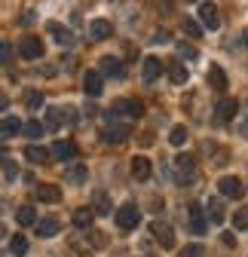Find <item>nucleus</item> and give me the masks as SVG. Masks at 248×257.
Returning <instances> with one entry per match:
<instances>
[{
    "instance_id": "11",
    "label": "nucleus",
    "mask_w": 248,
    "mask_h": 257,
    "mask_svg": "<svg viewBox=\"0 0 248 257\" xmlns=\"http://www.w3.org/2000/svg\"><path fill=\"white\" fill-rule=\"evenodd\" d=\"M98 71H101V77H113V80H119L122 74H126V68H122L119 58H113V55H104L98 61Z\"/></svg>"
},
{
    "instance_id": "42",
    "label": "nucleus",
    "mask_w": 248,
    "mask_h": 257,
    "mask_svg": "<svg viewBox=\"0 0 248 257\" xmlns=\"http://www.w3.org/2000/svg\"><path fill=\"white\" fill-rule=\"evenodd\" d=\"M10 107V101H7V95H0V110H7Z\"/></svg>"
},
{
    "instance_id": "47",
    "label": "nucleus",
    "mask_w": 248,
    "mask_h": 257,
    "mask_svg": "<svg viewBox=\"0 0 248 257\" xmlns=\"http://www.w3.org/2000/svg\"><path fill=\"white\" fill-rule=\"evenodd\" d=\"M0 257H4V254H0Z\"/></svg>"
},
{
    "instance_id": "45",
    "label": "nucleus",
    "mask_w": 248,
    "mask_h": 257,
    "mask_svg": "<svg viewBox=\"0 0 248 257\" xmlns=\"http://www.w3.org/2000/svg\"><path fill=\"white\" fill-rule=\"evenodd\" d=\"M4 233H7V230H4V223H0V239H4Z\"/></svg>"
},
{
    "instance_id": "32",
    "label": "nucleus",
    "mask_w": 248,
    "mask_h": 257,
    "mask_svg": "<svg viewBox=\"0 0 248 257\" xmlns=\"http://www.w3.org/2000/svg\"><path fill=\"white\" fill-rule=\"evenodd\" d=\"M169 141H172L175 147H181L184 141H187V128H184V125H175V128H172V135H169Z\"/></svg>"
},
{
    "instance_id": "19",
    "label": "nucleus",
    "mask_w": 248,
    "mask_h": 257,
    "mask_svg": "<svg viewBox=\"0 0 248 257\" xmlns=\"http://www.w3.org/2000/svg\"><path fill=\"white\" fill-rule=\"evenodd\" d=\"M166 74H169V80L175 83V86H184V83H187V68H184V64L181 61H169V68H166Z\"/></svg>"
},
{
    "instance_id": "23",
    "label": "nucleus",
    "mask_w": 248,
    "mask_h": 257,
    "mask_svg": "<svg viewBox=\"0 0 248 257\" xmlns=\"http://www.w3.org/2000/svg\"><path fill=\"white\" fill-rule=\"evenodd\" d=\"M208 86H211V89H218V92L227 89V74L218 68V64H211V68H208Z\"/></svg>"
},
{
    "instance_id": "10",
    "label": "nucleus",
    "mask_w": 248,
    "mask_h": 257,
    "mask_svg": "<svg viewBox=\"0 0 248 257\" xmlns=\"http://www.w3.org/2000/svg\"><path fill=\"white\" fill-rule=\"evenodd\" d=\"M19 52H22V58H28V61H37V58L43 55V43H40V37H22Z\"/></svg>"
},
{
    "instance_id": "6",
    "label": "nucleus",
    "mask_w": 248,
    "mask_h": 257,
    "mask_svg": "<svg viewBox=\"0 0 248 257\" xmlns=\"http://www.w3.org/2000/svg\"><path fill=\"white\" fill-rule=\"evenodd\" d=\"M101 89H104V77H101V71H86V77H83V92L89 95V98H98Z\"/></svg>"
},
{
    "instance_id": "25",
    "label": "nucleus",
    "mask_w": 248,
    "mask_h": 257,
    "mask_svg": "<svg viewBox=\"0 0 248 257\" xmlns=\"http://www.w3.org/2000/svg\"><path fill=\"white\" fill-rule=\"evenodd\" d=\"M16 220L22 223V227H31V223H37V208H34V205H19Z\"/></svg>"
},
{
    "instance_id": "39",
    "label": "nucleus",
    "mask_w": 248,
    "mask_h": 257,
    "mask_svg": "<svg viewBox=\"0 0 248 257\" xmlns=\"http://www.w3.org/2000/svg\"><path fill=\"white\" fill-rule=\"evenodd\" d=\"M10 55H13V46L7 40H0V61H10Z\"/></svg>"
},
{
    "instance_id": "15",
    "label": "nucleus",
    "mask_w": 248,
    "mask_h": 257,
    "mask_svg": "<svg viewBox=\"0 0 248 257\" xmlns=\"http://www.w3.org/2000/svg\"><path fill=\"white\" fill-rule=\"evenodd\" d=\"M46 31H49V34L55 37V43H58V46H74V34H71V31H68L65 25L49 22V25H46Z\"/></svg>"
},
{
    "instance_id": "34",
    "label": "nucleus",
    "mask_w": 248,
    "mask_h": 257,
    "mask_svg": "<svg viewBox=\"0 0 248 257\" xmlns=\"http://www.w3.org/2000/svg\"><path fill=\"white\" fill-rule=\"evenodd\" d=\"M25 104H28L31 110L43 107V95H40V92H28V95H25Z\"/></svg>"
},
{
    "instance_id": "4",
    "label": "nucleus",
    "mask_w": 248,
    "mask_h": 257,
    "mask_svg": "<svg viewBox=\"0 0 248 257\" xmlns=\"http://www.w3.org/2000/svg\"><path fill=\"white\" fill-rule=\"evenodd\" d=\"M113 113H122V116H129V119H138L144 113V104L138 98H119V101H113Z\"/></svg>"
},
{
    "instance_id": "27",
    "label": "nucleus",
    "mask_w": 248,
    "mask_h": 257,
    "mask_svg": "<svg viewBox=\"0 0 248 257\" xmlns=\"http://www.w3.org/2000/svg\"><path fill=\"white\" fill-rule=\"evenodd\" d=\"M55 233H58V220H55V217H43V220H37V236L52 239Z\"/></svg>"
},
{
    "instance_id": "36",
    "label": "nucleus",
    "mask_w": 248,
    "mask_h": 257,
    "mask_svg": "<svg viewBox=\"0 0 248 257\" xmlns=\"http://www.w3.org/2000/svg\"><path fill=\"white\" fill-rule=\"evenodd\" d=\"M4 178L7 181H16L19 178V166L13 163V159H4Z\"/></svg>"
},
{
    "instance_id": "16",
    "label": "nucleus",
    "mask_w": 248,
    "mask_h": 257,
    "mask_svg": "<svg viewBox=\"0 0 248 257\" xmlns=\"http://www.w3.org/2000/svg\"><path fill=\"white\" fill-rule=\"evenodd\" d=\"M19 132H25V125H22L19 116H4V119H0V138H13Z\"/></svg>"
},
{
    "instance_id": "31",
    "label": "nucleus",
    "mask_w": 248,
    "mask_h": 257,
    "mask_svg": "<svg viewBox=\"0 0 248 257\" xmlns=\"http://www.w3.org/2000/svg\"><path fill=\"white\" fill-rule=\"evenodd\" d=\"M10 251H13V254H16V257H22V254H25V251H28V239H25V236H19V233H16V236H13V242H10Z\"/></svg>"
},
{
    "instance_id": "7",
    "label": "nucleus",
    "mask_w": 248,
    "mask_h": 257,
    "mask_svg": "<svg viewBox=\"0 0 248 257\" xmlns=\"http://www.w3.org/2000/svg\"><path fill=\"white\" fill-rule=\"evenodd\" d=\"M150 233H153V239H157L163 248H175V230L169 227V223L153 220V223H150Z\"/></svg>"
},
{
    "instance_id": "21",
    "label": "nucleus",
    "mask_w": 248,
    "mask_h": 257,
    "mask_svg": "<svg viewBox=\"0 0 248 257\" xmlns=\"http://www.w3.org/2000/svg\"><path fill=\"white\" fill-rule=\"evenodd\" d=\"M37 199L40 202H61V190L55 184H37Z\"/></svg>"
},
{
    "instance_id": "3",
    "label": "nucleus",
    "mask_w": 248,
    "mask_h": 257,
    "mask_svg": "<svg viewBox=\"0 0 248 257\" xmlns=\"http://www.w3.org/2000/svg\"><path fill=\"white\" fill-rule=\"evenodd\" d=\"M175 172H178L181 184H190V181H193V175H196V163H193V156H187V153L175 156Z\"/></svg>"
},
{
    "instance_id": "40",
    "label": "nucleus",
    "mask_w": 248,
    "mask_h": 257,
    "mask_svg": "<svg viewBox=\"0 0 248 257\" xmlns=\"http://www.w3.org/2000/svg\"><path fill=\"white\" fill-rule=\"evenodd\" d=\"M150 40H153V43H169L172 37H169V31H163V28H160V31H157V34H153V37H150Z\"/></svg>"
},
{
    "instance_id": "18",
    "label": "nucleus",
    "mask_w": 248,
    "mask_h": 257,
    "mask_svg": "<svg viewBox=\"0 0 248 257\" xmlns=\"http://www.w3.org/2000/svg\"><path fill=\"white\" fill-rule=\"evenodd\" d=\"M86 178H89V172H86L83 163H71V166L65 169V181H68V184H86Z\"/></svg>"
},
{
    "instance_id": "43",
    "label": "nucleus",
    "mask_w": 248,
    "mask_h": 257,
    "mask_svg": "<svg viewBox=\"0 0 248 257\" xmlns=\"http://www.w3.org/2000/svg\"><path fill=\"white\" fill-rule=\"evenodd\" d=\"M0 163H4V141H0Z\"/></svg>"
},
{
    "instance_id": "38",
    "label": "nucleus",
    "mask_w": 248,
    "mask_h": 257,
    "mask_svg": "<svg viewBox=\"0 0 248 257\" xmlns=\"http://www.w3.org/2000/svg\"><path fill=\"white\" fill-rule=\"evenodd\" d=\"M178 55H181V58H196V49H193L190 43H178Z\"/></svg>"
},
{
    "instance_id": "26",
    "label": "nucleus",
    "mask_w": 248,
    "mask_h": 257,
    "mask_svg": "<svg viewBox=\"0 0 248 257\" xmlns=\"http://www.w3.org/2000/svg\"><path fill=\"white\" fill-rule=\"evenodd\" d=\"M205 214H208L211 223H224V202H221V199H208Z\"/></svg>"
},
{
    "instance_id": "2",
    "label": "nucleus",
    "mask_w": 248,
    "mask_h": 257,
    "mask_svg": "<svg viewBox=\"0 0 248 257\" xmlns=\"http://www.w3.org/2000/svg\"><path fill=\"white\" fill-rule=\"evenodd\" d=\"M138 223H141V211H138V205L126 202V205H119V208H116V227H119V230H135Z\"/></svg>"
},
{
    "instance_id": "9",
    "label": "nucleus",
    "mask_w": 248,
    "mask_h": 257,
    "mask_svg": "<svg viewBox=\"0 0 248 257\" xmlns=\"http://www.w3.org/2000/svg\"><path fill=\"white\" fill-rule=\"evenodd\" d=\"M163 71H166L163 58H153V55H147V58H144V71H141L144 83H157V80L163 77Z\"/></svg>"
},
{
    "instance_id": "14",
    "label": "nucleus",
    "mask_w": 248,
    "mask_h": 257,
    "mask_svg": "<svg viewBox=\"0 0 248 257\" xmlns=\"http://www.w3.org/2000/svg\"><path fill=\"white\" fill-rule=\"evenodd\" d=\"M25 159H28V163H34V166H46L49 159H52V150L37 147V144H28L25 147Z\"/></svg>"
},
{
    "instance_id": "37",
    "label": "nucleus",
    "mask_w": 248,
    "mask_h": 257,
    "mask_svg": "<svg viewBox=\"0 0 248 257\" xmlns=\"http://www.w3.org/2000/svg\"><path fill=\"white\" fill-rule=\"evenodd\" d=\"M202 254H205V248H202V245H187V248L181 251V257H202Z\"/></svg>"
},
{
    "instance_id": "1",
    "label": "nucleus",
    "mask_w": 248,
    "mask_h": 257,
    "mask_svg": "<svg viewBox=\"0 0 248 257\" xmlns=\"http://www.w3.org/2000/svg\"><path fill=\"white\" fill-rule=\"evenodd\" d=\"M104 119H107V125H104V141L107 144H122L129 138V125L126 122H116V113L110 110V113H104Z\"/></svg>"
},
{
    "instance_id": "20",
    "label": "nucleus",
    "mask_w": 248,
    "mask_h": 257,
    "mask_svg": "<svg viewBox=\"0 0 248 257\" xmlns=\"http://www.w3.org/2000/svg\"><path fill=\"white\" fill-rule=\"evenodd\" d=\"M52 156H55V159H65V163H71V159L77 156V147H74L71 141H55V144H52Z\"/></svg>"
},
{
    "instance_id": "12",
    "label": "nucleus",
    "mask_w": 248,
    "mask_h": 257,
    "mask_svg": "<svg viewBox=\"0 0 248 257\" xmlns=\"http://www.w3.org/2000/svg\"><path fill=\"white\" fill-rule=\"evenodd\" d=\"M236 113H239V101H233V98H221L218 107H214V119L218 122H230Z\"/></svg>"
},
{
    "instance_id": "8",
    "label": "nucleus",
    "mask_w": 248,
    "mask_h": 257,
    "mask_svg": "<svg viewBox=\"0 0 248 257\" xmlns=\"http://www.w3.org/2000/svg\"><path fill=\"white\" fill-rule=\"evenodd\" d=\"M68 122H74V110L71 107H49L46 110V125L61 128V125H68Z\"/></svg>"
},
{
    "instance_id": "28",
    "label": "nucleus",
    "mask_w": 248,
    "mask_h": 257,
    "mask_svg": "<svg viewBox=\"0 0 248 257\" xmlns=\"http://www.w3.org/2000/svg\"><path fill=\"white\" fill-rule=\"evenodd\" d=\"M92 214H95L92 208H77L74 211V227L77 230H89L92 227Z\"/></svg>"
},
{
    "instance_id": "30",
    "label": "nucleus",
    "mask_w": 248,
    "mask_h": 257,
    "mask_svg": "<svg viewBox=\"0 0 248 257\" xmlns=\"http://www.w3.org/2000/svg\"><path fill=\"white\" fill-rule=\"evenodd\" d=\"M43 132H46V125H43V122H37V119L25 122V135H28L31 141H40V138H43Z\"/></svg>"
},
{
    "instance_id": "46",
    "label": "nucleus",
    "mask_w": 248,
    "mask_h": 257,
    "mask_svg": "<svg viewBox=\"0 0 248 257\" xmlns=\"http://www.w3.org/2000/svg\"><path fill=\"white\" fill-rule=\"evenodd\" d=\"M190 4H196V0H190Z\"/></svg>"
},
{
    "instance_id": "13",
    "label": "nucleus",
    "mask_w": 248,
    "mask_h": 257,
    "mask_svg": "<svg viewBox=\"0 0 248 257\" xmlns=\"http://www.w3.org/2000/svg\"><path fill=\"white\" fill-rule=\"evenodd\" d=\"M199 22H202L208 31H218V28H221L218 7H214V4H202V7H199Z\"/></svg>"
},
{
    "instance_id": "41",
    "label": "nucleus",
    "mask_w": 248,
    "mask_h": 257,
    "mask_svg": "<svg viewBox=\"0 0 248 257\" xmlns=\"http://www.w3.org/2000/svg\"><path fill=\"white\" fill-rule=\"evenodd\" d=\"M239 132H242V135H245V138H248V110H245V119H242V122H239Z\"/></svg>"
},
{
    "instance_id": "33",
    "label": "nucleus",
    "mask_w": 248,
    "mask_h": 257,
    "mask_svg": "<svg viewBox=\"0 0 248 257\" xmlns=\"http://www.w3.org/2000/svg\"><path fill=\"white\" fill-rule=\"evenodd\" d=\"M233 227H236V230H248V208H239V211L233 214Z\"/></svg>"
},
{
    "instance_id": "29",
    "label": "nucleus",
    "mask_w": 248,
    "mask_h": 257,
    "mask_svg": "<svg viewBox=\"0 0 248 257\" xmlns=\"http://www.w3.org/2000/svg\"><path fill=\"white\" fill-rule=\"evenodd\" d=\"M190 230L193 233H205V220H202V208L190 205Z\"/></svg>"
},
{
    "instance_id": "44",
    "label": "nucleus",
    "mask_w": 248,
    "mask_h": 257,
    "mask_svg": "<svg viewBox=\"0 0 248 257\" xmlns=\"http://www.w3.org/2000/svg\"><path fill=\"white\" fill-rule=\"evenodd\" d=\"M242 43H245V46H248V31H245V34H242Z\"/></svg>"
},
{
    "instance_id": "17",
    "label": "nucleus",
    "mask_w": 248,
    "mask_h": 257,
    "mask_svg": "<svg viewBox=\"0 0 248 257\" xmlns=\"http://www.w3.org/2000/svg\"><path fill=\"white\" fill-rule=\"evenodd\" d=\"M113 34V28H110V22H104V19H95L89 25V37L92 40H107Z\"/></svg>"
},
{
    "instance_id": "22",
    "label": "nucleus",
    "mask_w": 248,
    "mask_h": 257,
    "mask_svg": "<svg viewBox=\"0 0 248 257\" xmlns=\"http://www.w3.org/2000/svg\"><path fill=\"white\" fill-rule=\"evenodd\" d=\"M132 178L135 181H147L150 178V159L147 156H135L132 159Z\"/></svg>"
},
{
    "instance_id": "35",
    "label": "nucleus",
    "mask_w": 248,
    "mask_h": 257,
    "mask_svg": "<svg viewBox=\"0 0 248 257\" xmlns=\"http://www.w3.org/2000/svg\"><path fill=\"white\" fill-rule=\"evenodd\" d=\"M184 34H187V37H199V34H202L199 22H193V19H184Z\"/></svg>"
},
{
    "instance_id": "5",
    "label": "nucleus",
    "mask_w": 248,
    "mask_h": 257,
    "mask_svg": "<svg viewBox=\"0 0 248 257\" xmlns=\"http://www.w3.org/2000/svg\"><path fill=\"white\" fill-rule=\"evenodd\" d=\"M218 190H221V196H227V199H242L245 196V184L239 178H221Z\"/></svg>"
},
{
    "instance_id": "24",
    "label": "nucleus",
    "mask_w": 248,
    "mask_h": 257,
    "mask_svg": "<svg viewBox=\"0 0 248 257\" xmlns=\"http://www.w3.org/2000/svg\"><path fill=\"white\" fill-rule=\"evenodd\" d=\"M92 211L95 214H110V199L104 190H95V196H92Z\"/></svg>"
}]
</instances>
